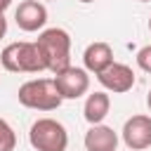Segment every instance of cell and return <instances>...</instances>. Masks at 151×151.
<instances>
[{
	"label": "cell",
	"instance_id": "cell-3",
	"mask_svg": "<svg viewBox=\"0 0 151 151\" xmlns=\"http://www.w3.org/2000/svg\"><path fill=\"white\" fill-rule=\"evenodd\" d=\"M19 104L26 106V109H33V111H54L61 106V94L54 85V80L50 78H35V80H28L19 87Z\"/></svg>",
	"mask_w": 151,
	"mask_h": 151
},
{
	"label": "cell",
	"instance_id": "cell-16",
	"mask_svg": "<svg viewBox=\"0 0 151 151\" xmlns=\"http://www.w3.org/2000/svg\"><path fill=\"white\" fill-rule=\"evenodd\" d=\"M146 104H149V109H151V90H149V94H146Z\"/></svg>",
	"mask_w": 151,
	"mask_h": 151
},
{
	"label": "cell",
	"instance_id": "cell-1",
	"mask_svg": "<svg viewBox=\"0 0 151 151\" xmlns=\"http://www.w3.org/2000/svg\"><path fill=\"white\" fill-rule=\"evenodd\" d=\"M0 64L9 73H40L47 71L45 57L38 42H12L2 50Z\"/></svg>",
	"mask_w": 151,
	"mask_h": 151
},
{
	"label": "cell",
	"instance_id": "cell-19",
	"mask_svg": "<svg viewBox=\"0 0 151 151\" xmlns=\"http://www.w3.org/2000/svg\"><path fill=\"white\" fill-rule=\"evenodd\" d=\"M142 2H149V0H142Z\"/></svg>",
	"mask_w": 151,
	"mask_h": 151
},
{
	"label": "cell",
	"instance_id": "cell-4",
	"mask_svg": "<svg viewBox=\"0 0 151 151\" xmlns=\"http://www.w3.org/2000/svg\"><path fill=\"white\" fill-rule=\"evenodd\" d=\"M28 142H31V146L35 151H66L68 132L54 118H38L31 125Z\"/></svg>",
	"mask_w": 151,
	"mask_h": 151
},
{
	"label": "cell",
	"instance_id": "cell-15",
	"mask_svg": "<svg viewBox=\"0 0 151 151\" xmlns=\"http://www.w3.org/2000/svg\"><path fill=\"white\" fill-rule=\"evenodd\" d=\"M12 5V0H0V14H5V9Z\"/></svg>",
	"mask_w": 151,
	"mask_h": 151
},
{
	"label": "cell",
	"instance_id": "cell-9",
	"mask_svg": "<svg viewBox=\"0 0 151 151\" xmlns=\"http://www.w3.org/2000/svg\"><path fill=\"white\" fill-rule=\"evenodd\" d=\"M118 149V134L109 125H92L85 132V151H116Z\"/></svg>",
	"mask_w": 151,
	"mask_h": 151
},
{
	"label": "cell",
	"instance_id": "cell-10",
	"mask_svg": "<svg viewBox=\"0 0 151 151\" xmlns=\"http://www.w3.org/2000/svg\"><path fill=\"white\" fill-rule=\"evenodd\" d=\"M83 61H85V71L101 73L109 64H113V50L109 42H92L85 47Z\"/></svg>",
	"mask_w": 151,
	"mask_h": 151
},
{
	"label": "cell",
	"instance_id": "cell-7",
	"mask_svg": "<svg viewBox=\"0 0 151 151\" xmlns=\"http://www.w3.org/2000/svg\"><path fill=\"white\" fill-rule=\"evenodd\" d=\"M97 80H99L109 92L123 94V92L132 90V85H134V71H132L130 66H125V64L113 61V64H109L101 73H97Z\"/></svg>",
	"mask_w": 151,
	"mask_h": 151
},
{
	"label": "cell",
	"instance_id": "cell-18",
	"mask_svg": "<svg viewBox=\"0 0 151 151\" xmlns=\"http://www.w3.org/2000/svg\"><path fill=\"white\" fill-rule=\"evenodd\" d=\"M149 31H151V19H149Z\"/></svg>",
	"mask_w": 151,
	"mask_h": 151
},
{
	"label": "cell",
	"instance_id": "cell-14",
	"mask_svg": "<svg viewBox=\"0 0 151 151\" xmlns=\"http://www.w3.org/2000/svg\"><path fill=\"white\" fill-rule=\"evenodd\" d=\"M7 33V19H5V14H0V38Z\"/></svg>",
	"mask_w": 151,
	"mask_h": 151
},
{
	"label": "cell",
	"instance_id": "cell-12",
	"mask_svg": "<svg viewBox=\"0 0 151 151\" xmlns=\"http://www.w3.org/2000/svg\"><path fill=\"white\" fill-rule=\"evenodd\" d=\"M14 146H17V134L12 125L5 118H0V151H14Z\"/></svg>",
	"mask_w": 151,
	"mask_h": 151
},
{
	"label": "cell",
	"instance_id": "cell-11",
	"mask_svg": "<svg viewBox=\"0 0 151 151\" xmlns=\"http://www.w3.org/2000/svg\"><path fill=\"white\" fill-rule=\"evenodd\" d=\"M109 109H111V99L106 92H92L87 99H85V106H83V113H85V120L90 125H97L101 123L106 116H109Z\"/></svg>",
	"mask_w": 151,
	"mask_h": 151
},
{
	"label": "cell",
	"instance_id": "cell-17",
	"mask_svg": "<svg viewBox=\"0 0 151 151\" xmlns=\"http://www.w3.org/2000/svg\"><path fill=\"white\" fill-rule=\"evenodd\" d=\"M78 2H94V0H78Z\"/></svg>",
	"mask_w": 151,
	"mask_h": 151
},
{
	"label": "cell",
	"instance_id": "cell-5",
	"mask_svg": "<svg viewBox=\"0 0 151 151\" xmlns=\"http://www.w3.org/2000/svg\"><path fill=\"white\" fill-rule=\"evenodd\" d=\"M52 80H54L61 99H78L90 90V76L85 68H78V66H68L61 73H54Z\"/></svg>",
	"mask_w": 151,
	"mask_h": 151
},
{
	"label": "cell",
	"instance_id": "cell-8",
	"mask_svg": "<svg viewBox=\"0 0 151 151\" xmlns=\"http://www.w3.org/2000/svg\"><path fill=\"white\" fill-rule=\"evenodd\" d=\"M14 19L21 31L33 33L47 24V9L40 0H24V2H19L17 12H14Z\"/></svg>",
	"mask_w": 151,
	"mask_h": 151
},
{
	"label": "cell",
	"instance_id": "cell-13",
	"mask_svg": "<svg viewBox=\"0 0 151 151\" xmlns=\"http://www.w3.org/2000/svg\"><path fill=\"white\" fill-rule=\"evenodd\" d=\"M137 66L146 73H151V45H144L139 52H137Z\"/></svg>",
	"mask_w": 151,
	"mask_h": 151
},
{
	"label": "cell",
	"instance_id": "cell-6",
	"mask_svg": "<svg viewBox=\"0 0 151 151\" xmlns=\"http://www.w3.org/2000/svg\"><path fill=\"white\" fill-rule=\"evenodd\" d=\"M123 142L130 151H142L151 146V116H132L123 125Z\"/></svg>",
	"mask_w": 151,
	"mask_h": 151
},
{
	"label": "cell",
	"instance_id": "cell-2",
	"mask_svg": "<svg viewBox=\"0 0 151 151\" xmlns=\"http://www.w3.org/2000/svg\"><path fill=\"white\" fill-rule=\"evenodd\" d=\"M38 47L45 57L47 71L52 73H61L64 68L71 66V35L64 28H45L38 35Z\"/></svg>",
	"mask_w": 151,
	"mask_h": 151
}]
</instances>
